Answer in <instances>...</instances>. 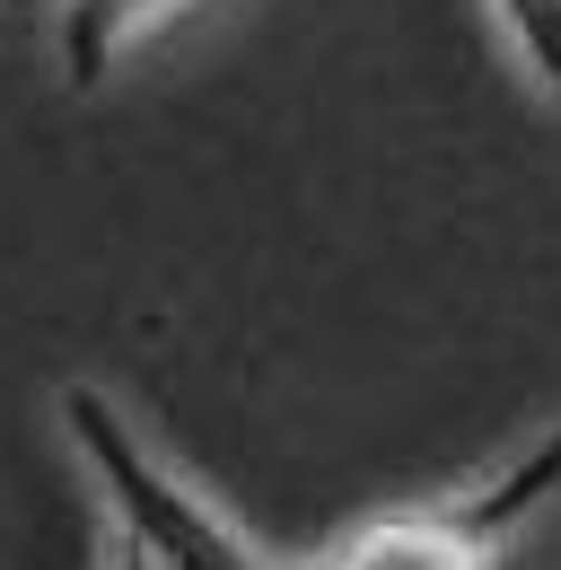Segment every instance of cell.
<instances>
[{
	"label": "cell",
	"instance_id": "1",
	"mask_svg": "<svg viewBox=\"0 0 561 570\" xmlns=\"http://www.w3.org/2000/svg\"><path fill=\"white\" fill-rule=\"evenodd\" d=\"M53 413H62V439L79 448L88 483H97L106 518H115V544H132L149 570H273L149 439H140L132 413H124L106 386H79V377H70L62 395H53Z\"/></svg>",
	"mask_w": 561,
	"mask_h": 570
},
{
	"label": "cell",
	"instance_id": "2",
	"mask_svg": "<svg viewBox=\"0 0 561 570\" xmlns=\"http://www.w3.org/2000/svg\"><path fill=\"white\" fill-rule=\"evenodd\" d=\"M561 500V422L535 430L509 465L474 474L465 492L395 509V518H360L343 544H325L307 570H491V553Z\"/></svg>",
	"mask_w": 561,
	"mask_h": 570
},
{
	"label": "cell",
	"instance_id": "3",
	"mask_svg": "<svg viewBox=\"0 0 561 570\" xmlns=\"http://www.w3.org/2000/svg\"><path fill=\"white\" fill-rule=\"evenodd\" d=\"M167 9L176 0H62V18H53V71H62V88H79V97L106 88Z\"/></svg>",
	"mask_w": 561,
	"mask_h": 570
},
{
	"label": "cell",
	"instance_id": "4",
	"mask_svg": "<svg viewBox=\"0 0 561 570\" xmlns=\"http://www.w3.org/2000/svg\"><path fill=\"white\" fill-rule=\"evenodd\" d=\"M491 18L509 36V53L526 62V79L561 106V0H491Z\"/></svg>",
	"mask_w": 561,
	"mask_h": 570
},
{
	"label": "cell",
	"instance_id": "5",
	"mask_svg": "<svg viewBox=\"0 0 561 570\" xmlns=\"http://www.w3.org/2000/svg\"><path fill=\"white\" fill-rule=\"evenodd\" d=\"M115 570H149V562H140V553H132V544H115Z\"/></svg>",
	"mask_w": 561,
	"mask_h": 570
}]
</instances>
